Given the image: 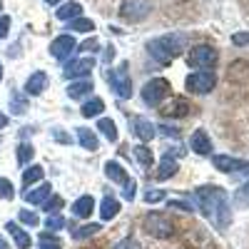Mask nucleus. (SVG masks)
I'll use <instances>...</instances> for the list:
<instances>
[{"instance_id":"nucleus-41","label":"nucleus","mask_w":249,"mask_h":249,"mask_svg":"<svg viewBox=\"0 0 249 249\" xmlns=\"http://www.w3.org/2000/svg\"><path fill=\"white\" fill-rule=\"evenodd\" d=\"M18 219L23 222V224H28V227H37V214L35 212H28V210H20V214H18Z\"/></svg>"},{"instance_id":"nucleus-32","label":"nucleus","mask_w":249,"mask_h":249,"mask_svg":"<svg viewBox=\"0 0 249 249\" xmlns=\"http://www.w3.org/2000/svg\"><path fill=\"white\" fill-rule=\"evenodd\" d=\"M25 107H28V102L23 100V95H20L18 90H13V92H10V112H13V115H23Z\"/></svg>"},{"instance_id":"nucleus-48","label":"nucleus","mask_w":249,"mask_h":249,"mask_svg":"<svg viewBox=\"0 0 249 249\" xmlns=\"http://www.w3.org/2000/svg\"><path fill=\"white\" fill-rule=\"evenodd\" d=\"M105 55H107V62H110V60H112V57H115V48H112V45H110V48H107V50H105Z\"/></svg>"},{"instance_id":"nucleus-46","label":"nucleus","mask_w":249,"mask_h":249,"mask_svg":"<svg viewBox=\"0 0 249 249\" xmlns=\"http://www.w3.org/2000/svg\"><path fill=\"white\" fill-rule=\"evenodd\" d=\"M160 132L167 135V137H179V130L172 127V124H160Z\"/></svg>"},{"instance_id":"nucleus-52","label":"nucleus","mask_w":249,"mask_h":249,"mask_svg":"<svg viewBox=\"0 0 249 249\" xmlns=\"http://www.w3.org/2000/svg\"><path fill=\"white\" fill-rule=\"evenodd\" d=\"M0 80H3V65H0Z\"/></svg>"},{"instance_id":"nucleus-7","label":"nucleus","mask_w":249,"mask_h":249,"mask_svg":"<svg viewBox=\"0 0 249 249\" xmlns=\"http://www.w3.org/2000/svg\"><path fill=\"white\" fill-rule=\"evenodd\" d=\"M217 60H219V55L210 45H195L190 50V55H187V62H190L192 68H197V70H212L217 65Z\"/></svg>"},{"instance_id":"nucleus-43","label":"nucleus","mask_w":249,"mask_h":249,"mask_svg":"<svg viewBox=\"0 0 249 249\" xmlns=\"http://www.w3.org/2000/svg\"><path fill=\"white\" fill-rule=\"evenodd\" d=\"M53 137L60 142V144H70L72 140H70V135L65 132V130H60V127H53Z\"/></svg>"},{"instance_id":"nucleus-14","label":"nucleus","mask_w":249,"mask_h":249,"mask_svg":"<svg viewBox=\"0 0 249 249\" xmlns=\"http://www.w3.org/2000/svg\"><path fill=\"white\" fill-rule=\"evenodd\" d=\"M92 212H95V197H92V195H82V197L75 199V204H72V214H75V217L90 219Z\"/></svg>"},{"instance_id":"nucleus-5","label":"nucleus","mask_w":249,"mask_h":249,"mask_svg":"<svg viewBox=\"0 0 249 249\" xmlns=\"http://www.w3.org/2000/svg\"><path fill=\"white\" fill-rule=\"evenodd\" d=\"M144 230H147L155 239H170L172 232H175V224H172V217H167V214L150 212L144 217Z\"/></svg>"},{"instance_id":"nucleus-36","label":"nucleus","mask_w":249,"mask_h":249,"mask_svg":"<svg viewBox=\"0 0 249 249\" xmlns=\"http://www.w3.org/2000/svg\"><path fill=\"white\" fill-rule=\"evenodd\" d=\"M100 230H102L100 224H85V227H80V230H75V232H72V237H75V239H85V237L97 234Z\"/></svg>"},{"instance_id":"nucleus-50","label":"nucleus","mask_w":249,"mask_h":249,"mask_svg":"<svg viewBox=\"0 0 249 249\" xmlns=\"http://www.w3.org/2000/svg\"><path fill=\"white\" fill-rule=\"evenodd\" d=\"M45 3H48V5H57V3H60V0H45Z\"/></svg>"},{"instance_id":"nucleus-29","label":"nucleus","mask_w":249,"mask_h":249,"mask_svg":"<svg viewBox=\"0 0 249 249\" xmlns=\"http://www.w3.org/2000/svg\"><path fill=\"white\" fill-rule=\"evenodd\" d=\"M97 127H100V132L105 135L110 142H117V124H115V120H97Z\"/></svg>"},{"instance_id":"nucleus-42","label":"nucleus","mask_w":249,"mask_h":249,"mask_svg":"<svg viewBox=\"0 0 249 249\" xmlns=\"http://www.w3.org/2000/svg\"><path fill=\"white\" fill-rule=\"evenodd\" d=\"M115 249H142V247H140V242H137V239L124 237V239H120V242H117V247H115Z\"/></svg>"},{"instance_id":"nucleus-19","label":"nucleus","mask_w":249,"mask_h":249,"mask_svg":"<svg viewBox=\"0 0 249 249\" xmlns=\"http://www.w3.org/2000/svg\"><path fill=\"white\" fill-rule=\"evenodd\" d=\"M92 88H95L92 80H77L72 85H68V95H70V100H82L92 92Z\"/></svg>"},{"instance_id":"nucleus-20","label":"nucleus","mask_w":249,"mask_h":249,"mask_svg":"<svg viewBox=\"0 0 249 249\" xmlns=\"http://www.w3.org/2000/svg\"><path fill=\"white\" fill-rule=\"evenodd\" d=\"M120 214V202L112 197V195H107L105 199H102V204H100V217L105 219V222H110V219H115Z\"/></svg>"},{"instance_id":"nucleus-15","label":"nucleus","mask_w":249,"mask_h":249,"mask_svg":"<svg viewBox=\"0 0 249 249\" xmlns=\"http://www.w3.org/2000/svg\"><path fill=\"white\" fill-rule=\"evenodd\" d=\"M160 112H162L164 117H167V120L184 117L187 112H190V102H187V100H182V97H172V102H170V105H167V107H162Z\"/></svg>"},{"instance_id":"nucleus-51","label":"nucleus","mask_w":249,"mask_h":249,"mask_svg":"<svg viewBox=\"0 0 249 249\" xmlns=\"http://www.w3.org/2000/svg\"><path fill=\"white\" fill-rule=\"evenodd\" d=\"M0 249H8V244L3 242V237H0Z\"/></svg>"},{"instance_id":"nucleus-37","label":"nucleus","mask_w":249,"mask_h":249,"mask_svg":"<svg viewBox=\"0 0 249 249\" xmlns=\"http://www.w3.org/2000/svg\"><path fill=\"white\" fill-rule=\"evenodd\" d=\"M15 197V187L10 184V179L0 177V199H13Z\"/></svg>"},{"instance_id":"nucleus-53","label":"nucleus","mask_w":249,"mask_h":249,"mask_svg":"<svg viewBox=\"0 0 249 249\" xmlns=\"http://www.w3.org/2000/svg\"><path fill=\"white\" fill-rule=\"evenodd\" d=\"M0 10H3V3H0Z\"/></svg>"},{"instance_id":"nucleus-17","label":"nucleus","mask_w":249,"mask_h":249,"mask_svg":"<svg viewBox=\"0 0 249 249\" xmlns=\"http://www.w3.org/2000/svg\"><path fill=\"white\" fill-rule=\"evenodd\" d=\"M45 85H48V75L43 72V70H37V72H33L30 77H28V82H25V95H40L45 90Z\"/></svg>"},{"instance_id":"nucleus-21","label":"nucleus","mask_w":249,"mask_h":249,"mask_svg":"<svg viewBox=\"0 0 249 249\" xmlns=\"http://www.w3.org/2000/svg\"><path fill=\"white\" fill-rule=\"evenodd\" d=\"M77 142L82 144L85 150H90V152H95L97 147H100V140H97V135L92 132V130H88V127H77Z\"/></svg>"},{"instance_id":"nucleus-12","label":"nucleus","mask_w":249,"mask_h":249,"mask_svg":"<svg viewBox=\"0 0 249 249\" xmlns=\"http://www.w3.org/2000/svg\"><path fill=\"white\" fill-rule=\"evenodd\" d=\"M190 147L197 155H210L212 152V140H210V135H207L204 130H195L192 137H190Z\"/></svg>"},{"instance_id":"nucleus-27","label":"nucleus","mask_w":249,"mask_h":249,"mask_svg":"<svg viewBox=\"0 0 249 249\" xmlns=\"http://www.w3.org/2000/svg\"><path fill=\"white\" fill-rule=\"evenodd\" d=\"M102 112H105V102H102L100 97H92V100H88L85 105H82V115L85 117H97Z\"/></svg>"},{"instance_id":"nucleus-1","label":"nucleus","mask_w":249,"mask_h":249,"mask_svg":"<svg viewBox=\"0 0 249 249\" xmlns=\"http://www.w3.org/2000/svg\"><path fill=\"white\" fill-rule=\"evenodd\" d=\"M195 199L197 207L202 210V214L212 222L214 230L224 232L227 227L232 224V207H230V197L222 187L214 184H202L195 190Z\"/></svg>"},{"instance_id":"nucleus-33","label":"nucleus","mask_w":249,"mask_h":249,"mask_svg":"<svg viewBox=\"0 0 249 249\" xmlns=\"http://www.w3.org/2000/svg\"><path fill=\"white\" fill-rule=\"evenodd\" d=\"M65 224H68L65 217H60V214H48V219H45V230H48V232H60Z\"/></svg>"},{"instance_id":"nucleus-31","label":"nucleus","mask_w":249,"mask_h":249,"mask_svg":"<svg viewBox=\"0 0 249 249\" xmlns=\"http://www.w3.org/2000/svg\"><path fill=\"white\" fill-rule=\"evenodd\" d=\"M33 155H35V150H33V144H28V142H20L18 144V150H15V157H18V164H25L33 160Z\"/></svg>"},{"instance_id":"nucleus-11","label":"nucleus","mask_w":249,"mask_h":249,"mask_svg":"<svg viewBox=\"0 0 249 249\" xmlns=\"http://www.w3.org/2000/svg\"><path fill=\"white\" fill-rule=\"evenodd\" d=\"M95 70V60L92 57H77V60H72L70 65H65V77H70V80H75V77H85V75H90Z\"/></svg>"},{"instance_id":"nucleus-26","label":"nucleus","mask_w":249,"mask_h":249,"mask_svg":"<svg viewBox=\"0 0 249 249\" xmlns=\"http://www.w3.org/2000/svg\"><path fill=\"white\" fill-rule=\"evenodd\" d=\"M43 177H45L43 167H40V164H30V167L25 170V175H23V184H25V190H30V187H33V184H37Z\"/></svg>"},{"instance_id":"nucleus-4","label":"nucleus","mask_w":249,"mask_h":249,"mask_svg":"<svg viewBox=\"0 0 249 249\" xmlns=\"http://www.w3.org/2000/svg\"><path fill=\"white\" fill-rule=\"evenodd\" d=\"M170 80H164V77H155L150 80L147 85L142 88V102L147 107H160L162 105V100L170 95Z\"/></svg>"},{"instance_id":"nucleus-49","label":"nucleus","mask_w":249,"mask_h":249,"mask_svg":"<svg viewBox=\"0 0 249 249\" xmlns=\"http://www.w3.org/2000/svg\"><path fill=\"white\" fill-rule=\"evenodd\" d=\"M5 124H8V117H5L3 112H0V130H3V127H5Z\"/></svg>"},{"instance_id":"nucleus-16","label":"nucleus","mask_w":249,"mask_h":249,"mask_svg":"<svg viewBox=\"0 0 249 249\" xmlns=\"http://www.w3.org/2000/svg\"><path fill=\"white\" fill-rule=\"evenodd\" d=\"M5 232L13 237V242H15V247H18V249H30V244H33L30 234H28L25 230H20V227H18L15 222H8V224H5Z\"/></svg>"},{"instance_id":"nucleus-28","label":"nucleus","mask_w":249,"mask_h":249,"mask_svg":"<svg viewBox=\"0 0 249 249\" xmlns=\"http://www.w3.org/2000/svg\"><path fill=\"white\" fill-rule=\"evenodd\" d=\"M37 249H62V242L55 237V232H43L37 237Z\"/></svg>"},{"instance_id":"nucleus-10","label":"nucleus","mask_w":249,"mask_h":249,"mask_svg":"<svg viewBox=\"0 0 249 249\" xmlns=\"http://www.w3.org/2000/svg\"><path fill=\"white\" fill-rule=\"evenodd\" d=\"M75 48H77L75 37L68 35V33H62V35H57L53 43H50V55L57 57V60H65V57H70V53H72Z\"/></svg>"},{"instance_id":"nucleus-8","label":"nucleus","mask_w":249,"mask_h":249,"mask_svg":"<svg viewBox=\"0 0 249 249\" xmlns=\"http://www.w3.org/2000/svg\"><path fill=\"white\" fill-rule=\"evenodd\" d=\"M152 13V3L150 0H124L120 5V18L130 20V23H140Z\"/></svg>"},{"instance_id":"nucleus-25","label":"nucleus","mask_w":249,"mask_h":249,"mask_svg":"<svg viewBox=\"0 0 249 249\" xmlns=\"http://www.w3.org/2000/svg\"><path fill=\"white\" fill-rule=\"evenodd\" d=\"M82 15V5L80 3H65L57 8V20H62V23H68V20L72 18H80Z\"/></svg>"},{"instance_id":"nucleus-35","label":"nucleus","mask_w":249,"mask_h":249,"mask_svg":"<svg viewBox=\"0 0 249 249\" xmlns=\"http://www.w3.org/2000/svg\"><path fill=\"white\" fill-rule=\"evenodd\" d=\"M62 204H65V202H62V197H60V195H50V197L43 202V210H45L48 214H55Z\"/></svg>"},{"instance_id":"nucleus-38","label":"nucleus","mask_w":249,"mask_h":249,"mask_svg":"<svg viewBox=\"0 0 249 249\" xmlns=\"http://www.w3.org/2000/svg\"><path fill=\"white\" fill-rule=\"evenodd\" d=\"M170 202V207H175V210H182V212H187V214H195V210L197 207L192 204V202H187V199H167Z\"/></svg>"},{"instance_id":"nucleus-45","label":"nucleus","mask_w":249,"mask_h":249,"mask_svg":"<svg viewBox=\"0 0 249 249\" xmlns=\"http://www.w3.org/2000/svg\"><path fill=\"white\" fill-rule=\"evenodd\" d=\"M10 33V15H0V40Z\"/></svg>"},{"instance_id":"nucleus-23","label":"nucleus","mask_w":249,"mask_h":249,"mask_svg":"<svg viewBox=\"0 0 249 249\" xmlns=\"http://www.w3.org/2000/svg\"><path fill=\"white\" fill-rule=\"evenodd\" d=\"M48 197H50V184L48 182H43L40 187H35V190H25V199L30 204H43Z\"/></svg>"},{"instance_id":"nucleus-40","label":"nucleus","mask_w":249,"mask_h":249,"mask_svg":"<svg viewBox=\"0 0 249 249\" xmlns=\"http://www.w3.org/2000/svg\"><path fill=\"white\" fill-rule=\"evenodd\" d=\"M162 199H167L164 190H147V192H144V202H147V204H155V202H162Z\"/></svg>"},{"instance_id":"nucleus-2","label":"nucleus","mask_w":249,"mask_h":249,"mask_svg":"<svg viewBox=\"0 0 249 249\" xmlns=\"http://www.w3.org/2000/svg\"><path fill=\"white\" fill-rule=\"evenodd\" d=\"M184 35L182 33H170V35H160L147 43V53L152 55V60H157L160 65L172 62V57H177L184 50Z\"/></svg>"},{"instance_id":"nucleus-39","label":"nucleus","mask_w":249,"mask_h":249,"mask_svg":"<svg viewBox=\"0 0 249 249\" xmlns=\"http://www.w3.org/2000/svg\"><path fill=\"white\" fill-rule=\"evenodd\" d=\"M135 195H137V182L130 177L127 182L122 184V197H124V199H135Z\"/></svg>"},{"instance_id":"nucleus-6","label":"nucleus","mask_w":249,"mask_h":249,"mask_svg":"<svg viewBox=\"0 0 249 249\" xmlns=\"http://www.w3.org/2000/svg\"><path fill=\"white\" fill-rule=\"evenodd\" d=\"M217 85V77L212 70H197V72H190L184 80V88L195 92V95H207L210 90H214Z\"/></svg>"},{"instance_id":"nucleus-30","label":"nucleus","mask_w":249,"mask_h":249,"mask_svg":"<svg viewBox=\"0 0 249 249\" xmlns=\"http://www.w3.org/2000/svg\"><path fill=\"white\" fill-rule=\"evenodd\" d=\"M68 28L70 30H77V33H92L95 30V23H92V20H88V18H72V20H68Z\"/></svg>"},{"instance_id":"nucleus-47","label":"nucleus","mask_w":249,"mask_h":249,"mask_svg":"<svg viewBox=\"0 0 249 249\" xmlns=\"http://www.w3.org/2000/svg\"><path fill=\"white\" fill-rule=\"evenodd\" d=\"M82 50H85V53H95L97 50V43H95V40H88V43L82 45Z\"/></svg>"},{"instance_id":"nucleus-18","label":"nucleus","mask_w":249,"mask_h":249,"mask_svg":"<svg viewBox=\"0 0 249 249\" xmlns=\"http://www.w3.org/2000/svg\"><path fill=\"white\" fill-rule=\"evenodd\" d=\"M155 132H157V127L150 122V120H144V117H135V135H137V140H142V142H150V140H155Z\"/></svg>"},{"instance_id":"nucleus-22","label":"nucleus","mask_w":249,"mask_h":249,"mask_svg":"<svg viewBox=\"0 0 249 249\" xmlns=\"http://www.w3.org/2000/svg\"><path fill=\"white\" fill-rule=\"evenodd\" d=\"M132 155L140 162V167H144V170H150L155 164V155H152V150L147 147V144H137V147L132 150Z\"/></svg>"},{"instance_id":"nucleus-3","label":"nucleus","mask_w":249,"mask_h":249,"mask_svg":"<svg viewBox=\"0 0 249 249\" xmlns=\"http://www.w3.org/2000/svg\"><path fill=\"white\" fill-rule=\"evenodd\" d=\"M107 85L115 90L117 97L130 100V95H132V80H130V68H127V62L117 65L115 70H107Z\"/></svg>"},{"instance_id":"nucleus-13","label":"nucleus","mask_w":249,"mask_h":249,"mask_svg":"<svg viewBox=\"0 0 249 249\" xmlns=\"http://www.w3.org/2000/svg\"><path fill=\"white\" fill-rule=\"evenodd\" d=\"M177 170H179L177 157L170 155V152H164V157L160 160V167H157V179H170L172 175H177Z\"/></svg>"},{"instance_id":"nucleus-34","label":"nucleus","mask_w":249,"mask_h":249,"mask_svg":"<svg viewBox=\"0 0 249 249\" xmlns=\"http://www.w3.org/2000/svg\"><path fill=\"white\" fill-rule=\"evenodd\" d=\"M234 204L242 207V210H244V207H249V182H244L239 190L234 192Z\"/></svg>"},{"instance_id":"nucleus-24","label":"nucleus","mask_w":249,"mask_h":249,"mask_svg":"<svg viewBox=\"0 0 249 249\" xmlns=\"http://www.w3.org/2000/svg\"><path fill=\"white\" fill-rule=\"evenodd\" d=\"M105 175H107V177H110V179H112L115 184H124V182L130 179V175L124 172V170L120 167V164H117L115 160H110V162L105 164Z\"/></svg>"},{"instance_id":"nucleus-9","label":"nucleus","mask_w":249,"mask_h":249,"mask_svg":"<svg viewBox=\"0 0 249 249\" xmlns=\"http://www.w3.org/2000/svg\"><path fill=\"white\" fill-rule=\"evenodd\" d=\"M212 164L219 172H227V175H237V177L249 175V160H239V157H230V155H214Z\"/></svg>"},{"instance_id":"nucleus-44","label":"nucleus","mask_w":249,"mask_h":249,"mask_svg":"<svg viewBox=\"0 0 249 249\" xmlns=\"http://www.w3.org/2000/svg\"><path fill=\"white\" fill-rule=\"evenodd\" d=\"M232 43H234L237 48L249 45V33H234V35H232Z\"/></svg>"}]
</instances>
